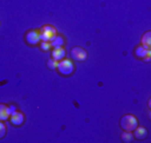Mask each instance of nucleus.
<instances>
[{"mask_svg": "<svg viewBox=\"0 0 151 143\" xmlns=\"http://www.w3.org/2000/svg\"><path fill=\"white\" fill-rule=\"evenodd\" d=\"M137 126H138V120L131 114L123 115L122 119H120V127H122L123 131H134Z\"/></svg>", "mask_w": 151, "mask_h": 143, "instance_id": "nucleus-1", "label": "nucleus"}, {"mask_svg": "<svg viewBox=\"0 0 151 143\" xmlns=\"http://www.w3.org/2000/svg\"><path fill=\"white\" fill-rule=\"evenodd\" d=\"M56 29L52 26H43L39 31V36H40V42H51L55 36H56Z\"/></svg>", "mask_w": 151, "mask_h": 143, "instance_id": "nucleus-2", "label": "nucleus"}, {"mask_svg": "<svg viewBox=\"0 0 151 143\" xmlns=\"http://www.w3.org/2000/svg\"><path fill=\"white\" fill-rule=\"evenodd\" d=\"M56 70L62 75H66L67 76V75H71L72 72H74V64H72L71 60H68V59L64 57V59H62L59 63H58V68Z\"/></svg>", "mask_w": 151, "mask_h": 143, "instance_id": "nucleus-3", "label": "nucleus"}, {"mask_svg": "<svg viewBox=\"0 0 151 143\" xmlns=\"http://www.w3.org/2000/svg\"><path fill=\"white\" fill-rule=\"evenodd\" d=\"M71 57L75 60V62H84L87 59V51L83 50L82 47H74L70 52Z\"/></svg>", "mask_w": 151, "mask_h": 143, "instance_id": "nucleus-4", "label": "nucleus"}, {"mask_svg": "<svg viewBox=\"0 0 151 143\" xmlns=\"http://www.w3.org/2000/svg\"><path fill=\"white\" fill-rule=\"evenodd\" d=\"M26 42L29 44V46H35V44H37L40 42L39 31H35V29H32V31H28L26 34Z\"/></svg>", "mask_w": 151, "mask_h": 143, "instance_id": "nucleus-5", "label": "nucleus"}, {"mask_svg": "<svg viewBox=\"0 0 151 143\" xmlns=\"http://www.w3.org/2000/svg\"><path fill=\"white\" fill-rule=\"evenodd\" d=\"M9 120H11V123L14 124V126H20V124H23L24 122V115L22 114V112H15V114H12L11 116H9Z\"/></svg>", "mask_w": 151, "mask_h": 143, "instance_id": "nucleus-6", "label": "nucleus"}, {"mask_svg": "<svg viewBox=\"0 0 151 143\" xmlns=\"http://www.w3.org/2000/svg\"><path fill=\"white\" fill-rule=\"evenodd\" d=\"M66 57V50L63 48V47H56V48H54V51H52V59L55 60H62Z\"/></svg>", "mask_w": 151, "mask_h": 143, "instance_id": "nucleus-7", "label": "nucleus"}, {"mask_svg": "<svg viewBox=\"0 0 151 143\" xmlns=\"http://www.w3.org/2000/svg\"><path fill=\"white\" fill-rule=\"evenodd\" d=\"M150 55H151L150 50H146L143 46H139L135 48V56L139 57V59H145L146 56H150Z\"/></svg>", "mask_w": 151, "mask_h": 143, "instance_id": "nucleus-8", "label": "nucleus"}, {"mask_svg": "<svg viewBox=\"0 0 151 143\" xmlns=\"http://www.w3.org/2000/svg\"><path fill=\"white\" fill-rule=\"evenodd\" d=\"M134 135L137 139H145L146 137H147V130L145 129V127H135L134 130Z\"/></svg>", "mask_w": 151, "mask_h": 143, "instance_id": "nucleus-9", "label": "nucleus"}, {"mask_svg": "<svg viewBox=\"0 0 151 143\" xmlns=\"http://www.w3.org/2000/svg\"><path fill=\"white\" fill-rule=\"evenodd\" d=\"M142 46L146 50H150V47H151V32L150 31H147L142 36Z\"/></svg>", "mask_w": 151, "mask_h": 143, "instance_id": "nucleus-10", "label": "nucleus"}, {"mask_svg": "<svg viewBox=\"0 0 151 143\" xmlns=\"http://www.w3.org/2000/svg\"><path fill=\"white\" fill-rule=\"evenodd\" d=\"M9 119V112H8V106L6 104H0V120H7Z\"/></svg>", "mask_w": 151, "mask_h": 143, "instance_id": "nucleus-11", "label": "nucleus"}, {"mask_svg": "<svg viewBox=\"0 0 151 143\" xmlns=\"http://www.w3.org/2000/svg\"><path fill=\"white\" fill-rule=\"evenodd\" d=\"M50 44H51V47H54V48H56V47H62L63 44H64V39H63V36H60V35H56V36L50 42Z\"/></svg>", "mask_w": 151, "mask_h": 143, "instance_id": "nucleus-12", "label": "nucleus"}, {"mask_svg": "<svg viewBox=\"0 0 151 143\" xmlns=\"http://www.w3.org/2000/svg\"><path fill=\"white\" fill-rule=\"evenodd\" d=\"M134 139V135H132V131H123L122 132V140L126 143L131 142Z\"/></svg>", "mask_w": 151, "mask_h": 143, "instance_id": "nucleus-13", "label": "nucleus"}, {"mask_svg": "<svg viewBox=\"0 0 151 143\" xmlns=\"http://www.w3.org/2000/svg\"><path fill=\"white\" fill-rule=\"evenodd\" d=\"M47 66H48L50 70H56L58 68V60H55V59L51 57V59L47 62Z\"/></svg>", "mask_w": 151, "mask_h": 143, "instance_id": "nucleus-14", "label": "nucleus"}, {"mask_svg": "<svg viewBox=\"0 0 151 143\" xmlns=\"http://www.w3.org/2000/svg\"><path fill=\"white\" fill-rule=\"evenodd\" d=\"M6 132H7V129H6V126H4L3 123H1V120H0V139L6 135Z\"/></svg>", "mask_w": 151, "mask_h": 143, "instance_id": "nucleus-15", "label": "nucleus"}, {"mask_svg": "<svg viewBox=\"0 0 151 143\" xmlns=\"http://www.w3.org/2000/svg\"><path fill=\"white\" fill-rule=\"evenodd\" d=\"M50 47H51L50 42H42V43H40V48L42 50H48Z\"/></svg>", "mask_w": 151, "mask_h": 143, "instance_id": "nucleus-16", "label": "nucleus"}, {"mask_svg": "<svg viewBox=\"0 0 151 143\" xmlns=\"http://www.w3.org/2000/svg\"><path fill=\"white\" fill-rule=\"evenodd\" d=\"M8 112H9V116H11L12 114H15V112H16V107H15V106H8Z\"/></svg>", "mask_w": 151, "mask_h": 143, "instance_id": "nucleus-17", "label": "nucleus"}]
</instances>
